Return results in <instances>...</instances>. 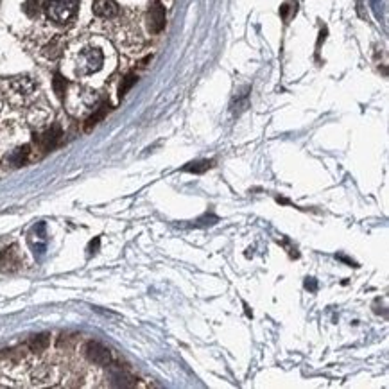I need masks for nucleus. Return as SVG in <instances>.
I'll return each instance as SVG.
<instances>
[{"instance_id": "obj_18", "label": "nucleus", "mask_w": 389, "mask_h": 389, "mask_svg": "<svg viewBox=\"0 0 389 389\" xmlns=\"http://www.w3.org/2000/svg\"><path fill=\"white\" fill-rule=\"evenodd\" d=\"M99 239H95V241H92V242H90V246H88V251L90 253H95V249L97 248H99Z\"/></svg>"}, {"instance_id": "obj_16", "label": "nucleus", "mask_w": 389, "mask_h": 389, "mask_svg": "<svg viewBox=\"0 0 389 389\" xmlns=\"http://www.w3.org/2000/svg\"><path fill=\"white\" fill-rule=\"evenodd\" d=\"M294 13H296V2H285L282 7H280V14H282L285 22L289 20Z\"/></svg>"}, {"instance_id": "obj_7", "label": "nucleus", "mask_w": 389, "mask_h": 389, "mask_svg": "<svg viewBox=\"0 0 389 389\" xmlns=\"http://www.w3.org/2000/svg\"><path fill=\"white\" fill-rule=\"evenodd\" d=\"M93 13L101 18H113L119 14V6L113 0H95L93 2Z\"/></svg>"}, {"instance_id": "obj_14", "label": "nucleus", "mask_w": 389, "mask_h": 389, "mask_svg": "<svg viewBox=\"0 0 389 389\" xmlns=\"http://www.w3.org/2000/svg\"><path fill=\"white\" fill-rule=\"evenodd\" d=\"M137 79H138V77H137V75H134V74H128V75H126L124 81H122V85H121V90H119V95L124 97L126 93L129 92L131 86H133L134 83H137Z\"/></svg>"}, {"instance_id": "obj_2", "label": "nucleus", "mask_w": 389, "mask_h": 389, "mask_svg": "<svg viewBox=\"0 0 389 389\" xmlns=\"http://www.w3.org/2000/svg\"><path fill=\"white\" fill-rule=\"evenodd\" d=\"M104 56L97 47H86L77 57V70L81 74H93V72L101 70L103 67Z\"/></svg>"}, {"instance_id": "obj_9", "label": "nucleus", "mask_w": 389, "mask_h": 389, "mask_svg": "<svg viewBox=\"0 0 389 389\" xmlns=\"http://www.w3.org/2000/svg\"><path fill=\"white\" fill-rule=\"evenodd\" d=\"M50 339L47 334H42V336H34L31 341L27 343V348L31 352H34V354H40V352H45L47 346H49Z\"/></svg>"}, {"instance_id": "obj_17", "label": "nucleus", "mask_w": 389, "mask_h": 389, "mask_svg": "<svg viewBox=\"0 0 389 389\" xmlns=\"http://www.w3.org/2000/svg\"><path fill=\"white\" fill-rule=\"evenodd\" d=\"M61 52V45H57V40H54V42H50L49 45L45 47V54L49 57H57Z\"/></svg>"}, {"instance_id": "obj_8", "label": "nucleus", "mask_w": 389, "mask_h": 389, "mask_svg": "<svg viewBox=\"0 0 389 389\" xmlns=\"http://www.w3.org/2000/svg\"><path fill=\"white\" fill-rule=\"evenodd\" d=\"M29 162H31V147H29V145H22L16 151L11 152L9 156V163L13 167H22Z\"/></svg>"}, {"instance_id": "obj_19", "label": "nucleus", "mask_w": 389, "mask_h": 389, "mask_svg": "<svg viewBox=\"0 0 389 389\" xmlns=\"http://www.w3.org/2000/svg\"><path fill=\"white\" fill-rule=\"evenodd\" d=\"M0 2H2V0H0Z\"/></svg>"}, {"instance_id": "obj_11", "label": "nucleus", "mask_w": 389, "mask_h": 389, "mask_svg": "<svg viewBox=\"0 0 389 389\" xmlns=\"http://www.w3.org/2000/svg\"><path fill=\"white\" fill-rule=\"evenodd\" d=\"M106 111H108V106H101L99 110L95 111V113H92V115H90V117H88V121L85 122V129H86V131H90V129L93 128V126L97 124V122H99V121H103V119H104V115H106Z\"/></svg>"}, {"instance_id": "obj_12", "label": "nucleus", "mask_w": 389, "mask_h": 389, "mask_svg": "<svg viewBox=\"0 0 389 389\" xmlns=\"http://www.w3.org/2000/svg\"><path fill=\"white\" fill-rule=\"evenodd\" d=\"M52 86H54V92H56V95L63 99L65 92H67V79H65L63 75L56 74V75H54V79H52Z\"/></svg>"}, {"instance_id": "obj_1", "label": "nucleus", "mask_w": 389, "mask_h": 389, "mask_svg": "<svg viewBox=\"0 0 389 389\" xmlns=\"http://www.w3.org/2000/svg\"><path fill=\"white\" fill-rule=\"evenodd\" d=\"M75 2L72 0H47L45 2V13L56 24H67L74 18L75 14Z\"/></svg>"}, {"instance_id": "obj_3", "label": "nucleus", "mask_w": 389, "mask_h": 389, "mask_svg": "<svg viewBox=\"0 0 389 389\" xmlns=\"http://www.w3.org/2000/svg\"><path fill=\"white\" fill-rule=\"evenodd\" d=\"M85 352V357L88 359L90 362L97 366H110L111 364V352L108 350L104 344L97 343V341H88L83 348Z\"/></svg>"}, {"instance_id": "obj_6", "label": "nucleus", "mask_w": 389, "mask_h": 389, "mask_svg": "<svg viewBox=\"0 0 389 389\" xmlns=\"http://www.w3.org/2000/svg\"><path fill=\"white\" fill-rule=\"evenodd\" d=\"M11 90L20 97H29L34 93L36 83L31 77H16L11 81Z\"/></svg>"}, {"instance_id": "obj_15", "label": "nucleus", "mask_w": 389, "mask_h": 389, "mask_svg": "<svg viewBox=\"0 0 389 389\" xmlns=\"http://www.w3.org/2000/svg\"><path fill=\"white\" fill-rule=\"evenodd\" d=\"M24 11H25V14H27V16H31V18L38 16V13H40V2H38V0H27V2L24 4Z\"/></svg>"}, {"instance_id": "obj_5", "label": "nucleus", "mask_w": 389, "mask_h": 389, "mask_svg": "<svg viewBox=\"0 0 389 389\" xmlns=\"http://www.w3.org/2000/svg\"><path fill=\"white\" fill-rule=\"evenodd\" d=\"M165 27V9L160 2H154L149 9V31L162 32Z\"/></svg>"}, {"instance_id": "obj_10", "label": "nucleus", "mask_w": 389, "mask_h": 389, "mask_svg": "<svg viewBox=\"0 0 389 389\" xmlns=\"http://www.w3.org/2000/svg\"><path fill=\"white\" fill-rule=\"evenodd\" d=\"M213 162H208V160H196V162H190L187 163V165L183 167V170H187V172H194V174H201L205 172V170H208L210 167H212Z\"/></svg>"}, {"instance_id": "obj_4", "label": "nucleus", "mask_w": 389, "mask_h": 389, "mask_svg": "<svg viewBox=\"0 0 389 389\" xmlns=\"http://www.w3.org/2000/svg\"><path fill=\"white\" fill-rule=\"evenodd\" d=\"M60 140H61V128L60 126H52V128L43 131L42 134H38V137L34 138V144L38 145L40 151L47 152V151H52V149L60 144Z\"/></svg>"}, {"instance_id": "obj_13", "label": "nucleus", "mask_w": 389, "mask_h": 389, "mask_svg": "<svg viewBox=\"0 0 389 389\" xmlns=\"http://www.w3.org/2000/svg\"><path fill=\"white\" fill-rule=\"evenodd\" d=\"M13 257H14L13 249H7V251H4L0 255V265H4L2 269H13L16 265V259H13Z\"/></svg>"}]
</instances>
